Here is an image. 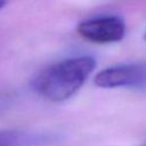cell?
<instances>
[{
	"label": "cell",
	"mask_w": 146,
	"mask_h": 146,
	"mask_svg": "<svg viewBox=\"0 0 146 146\" xmlns=\"http://www.w3.org/2000/svg\"><path fill=\"white\" fill-rule=\"evenodd\" d=\"M76 32L89 42L106 44L121 41L124 38L125 24L119 16H100L80 22Z\"/></svg>",
	"instance_id": "3957f363"
},
{
	"label": "cell",
	"mask_w": 146,
	"mask_h": 146,
	"mask_svg": "<svg viewBox=\"0 0 146 146\" xmlns=\"http://www.w3.org/2000/svg\"><path fill=\"white\" fill-rule=\"evenodd\" d=\"M94 82L100 88L146 89V62L106 67L96 74Z\"/></svg>",
	"instance_id": "7a4b0ae2"
},
{
	"label": "cell",
	"mask_w": 146,
	"mask_h": 146,
	"mask_svg": "<svg viewBox=\"0 0 146 146\" xmlns=\"http://www.w3.org/2000/svg\"><path fill=\"white\" fill-rule=\"evenodd\" d=\"M52 137L44 133L18 130H0V146H40L51 143Z\"/></svg>",
	"instance_id": "277c9868"
},
{
	"label": "cell",
	"mask_w": 146,
	"mask_h": 146,
	"mask_svg": "<svg viewBox=\"0 0 146 146\" xmlns=\"http://www.w3.org/2000/svg\"><path fill=\"white\" fill-rule=\"evenodd\" d=\"M6 104H7V100H6L5 98H0V108L5 107V106H6Z\"/></svg>",
	"instance_id": "5b68a950"
},
{
	"label": "cell",
	"mask_w": 146,
	"mask_h": 146,
	"mask_svg": "<svg viewBox=\"0 0 146 146\" xmlns=\"http://www.w3.org/2000/svg\"><path fill=\"white\" fill-rule=\"evenodd\" d=\"M8 1H9V0H0V9H1L2 7H5Z\"/></svg>",
	"instance_id": "8992f818"
},
{
	"label": "cell",
	"mask_w": 146,
	"mask_h": 146,
	"mask_svg": "<svg viewBox=\"0 0 146 146\" xmlns=\"http://www.w3.org/2000/svg\"><path fill=\"white\" fill-rule=\"evenodd\" d=\"M141 146H146V141H145V143H144V144H143Z\"/></svg>",
	"instance_id": "ba28073f"
},
{
	"label": "cell",
	"mask_w": 146,
	"mask_h": 146,
	"mask_svg": "<svg viewBox=\"0 0 146 146\" xmlns=\"http://www.w3.org/2000/svg\"><path fill=\"white\" fill-rule=\"evenodd\" d=\"M144 39L146 40V30H145V34H144Z\"/></svg>",
	"instance_id": "52a82bcc"
},
{
	"label": "cell",
	"mask_w": 146,
	"mask_h": 146,
	"mask_svg": "<svg viewBox=\"0 0 146 146\" xmlns=\"http://www.w3.org/2000/svg\"><path fill=\"white\" fill-rule=\"evenodd\" d=\"M95 66L96 60L92 56L62 59L40 71L32 81V88L47 100H66L83 86Z\"/></svg>",
	"instance_id": "6da1fadb"
}]
</instances>
